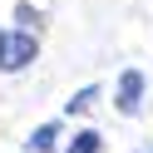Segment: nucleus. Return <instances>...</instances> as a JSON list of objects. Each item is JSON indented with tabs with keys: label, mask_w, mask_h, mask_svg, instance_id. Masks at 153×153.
Returning <instances> with one entry per match:
<instances>
[{
	"label": "nucleus",
	"mask_w": 153,
	"mask_h": 153,
	"mask_svg": "<svg viewBox=\"0 0 153 153\" xmlns=\"http://www.w3.org/2000/svg\"><path fill=\"white\" fill-rule=\"evenodd\" d=\"M138 99H143V74L138 69H123V79H119V109L123 114H138Z\"/></svg>",
	"instance_id": "f03ea898"
},
{
	"label": "nucleus",
	"mask_w": 153,
	"mask_h": 153,
	"mask_svg": "<svg viewBox=\"0 0 153 153\" xmlns=\"http://www.w3.org/2000/svg\"><path fill=\"white\" fill-rule=\"evenodd\" d=\"M54 138H59V128H54V123H40L25 143H30V153H45V148H54Z\"/></svg>",
	"instance_id": "7ed1b4c3"
},
{
	"label": "nucleus",
	"mask_w": 153,
	"mask_h": 153,
	"mask_svg": "<svg viewBox=\"0 0 153 153\" xmlns=\"http://www.w3.org/2000/svg\"><path fill=\"white\" fill-rule=\"evenodd\" d=\"M99 133H94V128H79V133H74V143H69V153H99Z\"/></svg>",
	"instance_id": "20e7f679"
},
{
	"label": "nucleus",
	"mask_w": 153,
	"mask_h": 153,
	"mask_svg": "<svg viewBox=\"0 0 153 153\" xmlns=\"http://www.w3.org/2000/svg\"><path fill=\"white\" fill-rule=\"evenodd\" d=\"M94 99H99V89H79V94H74V99H69V114H79V109H89Z\"/></svg>",
	"instance_id": "39448f33"
},
{
	"label": "nucleus",
	"mask_w": 153,
	"mask_h": 153,
	"mask_svg": "<svg viewBox=\"0 0 153 153\" xmlns=\"http://www.w3.org/2000/svg\"><path fill=\"white\" fill-rule=\"evenodd\" d=\"M35 54H40V40H35L30 30H0V69L5 74L25 69Z\"/></svg>",
	"instance_id": "f257e3e1"
}]
</instances>
